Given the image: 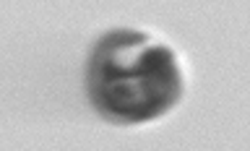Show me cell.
I'll return each instance as SVG.
<instances>
[{"instance_id":"6da1fadb","label":"cell","mask_w":250,"mask_h":151,"mask_svg":"<svg viewBox=\"0 0 250 151\" xmlns=\"http://www.w3.org/2000/svg\"><path fill=\"white\" fill-rule=\"evenodd\" d=\"M89 94L117 120H154L183 94L175 52L146 31H109L91 52Z\"/></svg>"}]
</instances>
